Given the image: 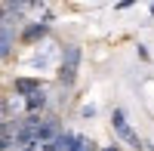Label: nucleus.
<instances>
[{"label": "nucleus", "instance_id": "10", "mask_svg": "<svg viewBox=\"0 0 154 151\" xmlns=\"http://www.w3.org/2000/svg\"><path fill=\"white\" fill-rule=\"evenodd\" d=\"M151 16H154V3H151Z\"/></svg>", "mask_w": 154, "mask_h": 151}, {"label": "nucleus", "instance_id": "8", "mask_svg": "<svg viewBox=\"0 0 154 151\" xmlns=\"http://www.w3.org/2000/svg\"><path fill=\"white\" fill-rule=\"evenodd\" d=\"M102 151H117V145H108V148H102Z\"/></svg>", "mask_w": 154, "mask_h": 151}, {"label": "nucleus", "instance_id": "1", "mask_svg": "<svg viewBox=\"0 0 154 151\" xmlns=\"http://www.w3.org/2000/svg\"><path fill=\"white\" fill-rule=\"evenodd\" d=\"M80 46L77 43H68L65 49H62V62H59V86H65V90H71L74 80H77V68H80Z\"/></svg>", "mask_w": 154, "mask_h": 151}, {"label": "nucleus", "instance_id": "6", "mask_svg": "<svg viewBox=\"0 0 154 151\" xmlns=\"http://www.w3.org/2000/svg\"><path fill=\"white\" fill-rule=\"evenodd\" d=\"M12 43H16V34H12L9 25H3V31H0V56L3 59L12 56Z\"/></svg>", "mask_w": 154, "mask_h": 151}, {"label": "nucleus", "instance_id": "3", "mask_svg": "<svg viewBox=\"0 0 154 151\" xmlns=\"http://www.w3.org/2000/svg\"><path fill=\"white\" fill-rule=\"evenodd\" d=\"M46 31H49V19H43V22H28V25L22 28L19 40L28 43V46H31V43H40L43 37H46Z\"/></svg>", "mask_w": 154, "mask_h": 151}, {"label": "nucleus", "instance_id": "7", "mask_svg": "<svg viewBox=\"0 0 154 151\" xmlns=\"http://www.w3.org/2000/svg\"><path fill=\"white\" fill-rule=\"evenodd\" d=\"M80 117H96V108H93V105H83V108H80Z\"/></svg>", "mask_w": 154, "mask_h": 151}, {"label": "nucleus", "instance_id": "5", "mask_svg": "<svg viewBox=\"0 0 154 151\" xmlns=\"http://www.w3.org/2000/svg\"><path fill=\"white\" fill-rule=\"evenodd\" d=\"M22 102H25V111H28V114H43V108L49 102V99H46V86L37 90V93H31L28 99H22Z\"/></svg>", "mask_w": 154, "mask_h": 151}, {"label": "nucleus", "instance_id": "9", "mask_svg": "<svg viewBox=\"0 0 154 151\" xmlns=\"http://www.w3.org/2000/svg\"><path fill=\"white\" fill-rule=\"evenodd\" d=\"M22 151H37V145H34V148H22Z\"/></svg>", "mask_w": 154, "mask_h": 151}, {"label": "nucleus", "instance_id": "4", "mask_svg": "<svg viewBox=\"0 0 154 151\" xmlns=\"http://www.w3.org/2000/svg\"><path fill=\"white\" fill-rule=\"evenodd\" d=\"M12 90H16V96L28 99L31 93L43 90V83H40V77H16V80H12Z\"/></svg>", "mask_w": 154, "mask_h": 151}, {"label": "nucleus", "instance_id": "2", "mask_svg": "<svg viewBox=\"0 0 154 151\" xmlns=\"http://www.w3.org/2000/svg\"><path fill=\"white\" fill-rule=\"evenodd\" d=\"M111 127H114V133H117L126 145H133V148H145L142 139H139V136L130 130V123H126V117H123V111H120V108H114V111H111Z\"/></svg>", "mask_w": 154, "mask_h": 151}]
</instances>
